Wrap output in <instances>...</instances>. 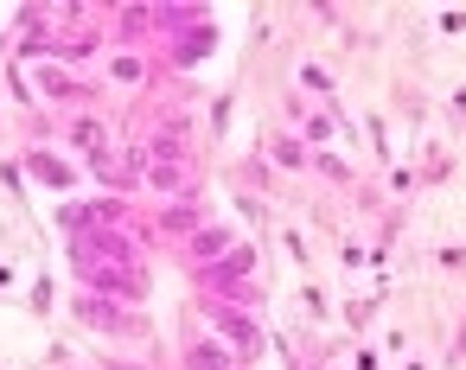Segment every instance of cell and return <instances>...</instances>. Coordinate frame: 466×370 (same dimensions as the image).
Returning <instances> with one entry per match:
<instances>
[{
	"mask_svg": "<svg viewBox=\"0 0 466 370\" xmlns=\"http://www.w3.org/2000/svg\"><path fill=\"white\" fill-rule=\"evenodd\" d=\"M300 84H307V90H319V96H326V90H332V77H326V71H319V65H300Z\"/></svg>",
	"mask_w": 466,
	"mask_h": 370,
	"instance_id": "obj_11",
	"label": "cell"
},
{
	"mask_svg": "<svg viewBox=\"0 0 466 370\" xmlns=\"http://www.w3.org/2000/svg\"><path fill=\"white\" fill-rule=\"evenodd\" d=\"M84 325H96V332H109V338H135V332H147V319L141 313H128V300H109V294H77V306H71Z\"/></svg>",
	"mask_w": 466,
	"mask_h": 370,
	"instance_id": "obj_1",
	"label": "cell"
},
{
	"mask_svg": "<svg viewBox=\"0 0 466 370\" xmlns=\"http://www.w3.org/2000/svg\"><path fill=\"white\" fill-rule=\"evenodd\" d=\"M65 147H96V154H109V141H103V122H96V115H77V122L65 128Z\"/></svg>",
	"mask_w": 466,
	"mask_h": 370,
	"instance_id": "obj_7",
	"label": "cell"
},
{
	"mask_svg": "<svg viewBox=\"0 0 466 370\" xmlns=\"http://www.w3.org/2000/svg\"><path fill=\"white\" fill-rule=\"evenodd\" d=\"M198 313H205V319H211V325L230 338V351H243V364L262 351V325H256L243 306H230V300H218V294H211V300H198Z\"/></svg>",
	"mask_w": 466,
	"mask_h": 370,
	"instance_id": "obj_2",
	"label": "cell"
},
{
	"mask_svg": "<svg viewBox=\"0 0 466 370\" xmlns=\"http://www.w3.org/2000/svg\"><path fill=\"white\" fill-rule=\"evenodd\" d=\"M103 370H147V364H122V357H103Z\"/></svg>",
	"mask_w": 466,
	"mask_h": 370,
	"instance_id": "obj_13",
	"label": "cell"
},
{
	"mask_svg": "<svg viewBox=\"0 0 466 370\" xmlns=\"http://www.w3.org/2000/svg\"><path fill=\"white\" fill-rule=\"evenodd\" d=\"M370 319H377V300H345V325L351 332H364Z\"/></svg>",
	"mask_w": 466,
	"mask_h": 370,
	"instance_id": "obj_10",
	"label": "cell"
},
{
	"mask_svg": "<svg viewBox=\"0 0 466 370\" xmlns=\"http://www.w3.org/2000/svg\"><path fill=\"white\" fill-rule=\"evenodd\" d=\"M186 370H230V364H243L224 338H186V357H179Z\"/></svg>",
	"mask_w": 466,
	"mask_h": 370,
	"instance_id": "obj_4",
	"label": "cell"
},
{
	"mask_svg": "<svg viewBox=\"0 0 466 370\" xmlns=\"http://www.w3.org/2000/svg\"><path fill=\"white\" fill-rule=\"evenodd\" d=\"M351 370H377V351H370V345H364V351H358V357H351Z\"/></svg>",
	"mask_w": 466,
	"mask_h": 370,
	"instance_id": "obj_12",
	"label": "cell"
},
{
	"mask_svg": "<svg viewBox=\"0 0 466 370\" xmlns=\"http://www.w3.org/2000/svg\"><path fill=\"white\" fill-rule=\"evenodd\" d=\"M39 96H46V103H58V109H84L96 90H90V84H77V77H71V71H58V65H39Z\"/></svg>",
	"mask_w": 466,
	"mask_h": 370,
	"instance_id": "obj_3",
	"label": "cell"
},
{
	"mask_svg": "<svg viewBox=\"0 0 466 370\" xmlns=\"http://www.w3.org/2000/svg\"><path fill=\"white\" fill-rule=\"evenodd\" d=\"M186 249H192V262H211V268H218V262H224V255H230L237 243H230V230H198V236H192Z\"/></svg>",
	"mask_w": 466,
	"mask_h": 370,
	"instance_id": "obj_6",
	"label": "cell"
},
{
	"mask_svg": "<svg viewBox=\"0 0 466 370\" xmlns=\"http://www.w3.org/2000/svg\"><path fill=\"white\" fill-rule=\"evenodd\" d=\"M109 77H116V84H141V77H147V58L122 45V52H109Z\"/></svg>",
	"mask_w": 466,
	"mask_h": 370,
	"instance_id": "obj_9",
	"label": "cell"
},
{
	"mask_svg": "<svg viewBox=\"0 0 466 370\" xmlns=\"http://www.w3.org/2000/svg\"><path fill=\"white\" fill-rule=\"evenodd\" d=\"M26 173H33V179H46V185H71V166H65V160H52L46 147H33V154H26Z\"/></svg>",
	"mask_w": 466,
	"mask_h": 370,
	"instance_id": "obj_8",
	"label": "cell"
},
{
	"mask_svg": "<svg viewBox=\"0 0 466 370\" xmlns=\"http://www.w3.org/2000/svg\"><path fill=\"white\" fill-rule=\"evenodd\" d=\"M268 154H275V166H288V173H300V166L313 160V147H307L300 135H268Z\"/></svg>",
	"mask_w": 466,
	"mask_h": 370,
	"instance_id": "obj_5",
	"label": "cell"
}]
</instances>
